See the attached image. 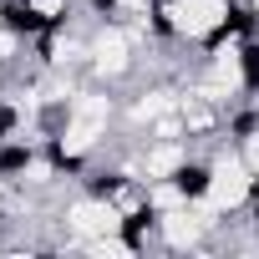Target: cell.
Wrapping results in <instances>:
<instances>
[{
  "instance_id": "3",
  "label": "cell",
  "mask_w": 259,
  "mask_h": 259,
  "mask_svg": "<svg viewBox=\"0 0 259 259\" xmlns=\"http://www.w3.org/2000/svg\"><path fill=\"white\" fill-rule=\"evenodd\" d=\"M244 213L259 224V178H254V188H249V203H244Z\"/></svg>"
},
{
  "instance_id": "2",
  "label": "cell",
  "mask_w": 259,
  "mask_h": 259,
  "mask_svg": "<svg viewBox=\"0 0 259 259\" xmlns=\"http://www.w3.org/2000/svg\"><path fill=\"white\" fill-rule=\"evenodd\" d=\"M26 46H31L26 36H16V31H11L6 21H0V66H11V61H16V56H21Z\"/></svg>"
},
{
  "instance_id": "1",
  "label": "cell",
  "mask_w": 259,
  "mask_h": 259,
  "mask_svg": "<svg viewBox=\"0 0 259 259\" xmlns=\"http://www.w3.org/2000/svg\"><path fill=\"white\" fill-rule=\"evenodd\" d=\"M244 92L259 97V36L244 41Z\"/></svg>"
}]
</instances>
